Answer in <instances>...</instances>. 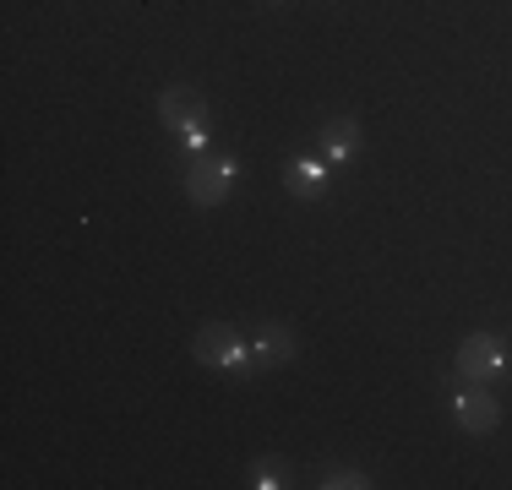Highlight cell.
Listing matches in <instances>:
<instances>
[{
	"label": "cell",
	"mask_w": 512,
	"mask_h": 490,
	"mask_svg": "<svg viewBox=\"0 0 512 490\" xmlns=\"http://www.w3.org/2000/svg\"><path fill=\"white\" fill-rule=\"evenodd\" d=\"M327 186H333V164H322V158H289L284 164V191L300 196V202L327 196Z\"/></svg>",
	"instance_id": "6"
},
{
	"label": "cell",
	"mask_w": 512,
	"mask_h": 490,
	"mask_svg": "<svg viewBox=\"0 0 512 490\" xmlns=\"http://www.w3.org/2000/svg\"><path fill=\"white\" fill-rule=\"evenodd\" d=\"M180 142H186V158H197V153H207L213 147V120H207V109H197V115L186 120V126L175 131Z\"/></svg>",
	"instance_id": "10"
},
{
	"label": "cell",
	"mask_w": 512,
	"mask_h": 490,
	"mask_svg": "<svg viewBox=\"0 0 512 490\" xmlns=\"http://www.w3.org/2000/svg\"><path fill=\"white\" fill-rule=\"evenodd\" d=\"M453 420H458V431H469V436H491L496 425H502V403L491 398V387L458 382L453 387Z\"/></svg>",
	"instance_id": "4"
},
{
	"label": "cell",
	"mask_w": 512,
	"mask_h": 490,
	"mask_svg": "<svg viewBox=\"0 0 512 490\" xmlns=\"http://www.w3.org/2000/svg\"><path fill=\"white\" fill-rule=\"evenodd\" d=\"M289 480H295V463H289V458H256L251 463V485L256 490H278Z\"/></svg>",
	"instance_id": "9"
},
{
	"label": "cell",
	"mask_w": 512,
	"mask_h": 490,
	"mask_svg": "<svg viewBox=\"0 0 512 490\" xmlns=\"http://www.w3.org/2000/svg\"><path fill=\"white\" fill-rule=\"evenodd\" d=\"M512 371V343L502 333H469L458 343V382L496 387Z\"/></svg>",
	"instance_id": "1"
},
{
	"label": "cell",
	"mask_w": 512,
	"mask_h": 490,
	"mask_svg": "<svg viewBox=\"0 0 512 490\" xmlns=\"http://www.w3.org/2000/svg\"><path fill=\"white\" fill-rule=\"evenodd\" d=\"M251 360H256V371L289 365V360H295V327H284V322H262V327L251 333Z\"/></svg>",
	"instance_id": "5"
},
{
	"label": "cell",
	"mask_w": 512,
	"mask_h": 490,
	"mask_svg": "<svg viewBox=\"0 0 512 490\" xmlns=\"http://www.w3.org/2000/svg\"><path fill=\"white\" fill-rule=\"evenodd\" d=\"M191 354H197L202 365H218V371H229V376H251V371H256L251 343L240 338L229 322H207V327H197V338H191Z\"/></svg>",
	"instance_id": "2"
},
{
	"label": "cell",
	"mask_w": 512,
	"mask_h": 490,
	"mask_svg": "<svg viewBox=\"0 0 512 490\" xmlns=\"http://www.w3.org/2000/svg\"><path fill=\"white\" fill-rule=\"evenodd\" d=\"M371 480H365L360 469H327L322 474V490H365Z\"/></svg>",
	"instance_id": "11"
},
{
	"label": "cell",
	"mask_w": 512,
	"mask_h": 490,
	"mask_svg": "<svg viewBox=\"0 0 512 490\" xmlns=\"http://www.w3.org/2000/svg\"><path fill=\"white\" fill-rule=\"evenodd\" d=\"M235 175H240V164L229 153H218V147H207V153H197L186 164V196L197 207H218L229 191H235Z\"/></svg>",
	"instance_id": "3"
},
{
	"label": "cell",
	"mask_w": 512,
	"mask_h": 490,
	"mask_svg": "<svg viewBox=\"0 0 512 490\" xmlns=\"http://www.w3.org/2000/svg\"><path fill=\"white\" fill-rule=\"evenodd\" d=\"M322 142H327V164H333V169H349V164H355V153H360V120H355V115L327 120V126H322Z\"/></svg>",
	"instance_id": "7"
},
{
	"label": "cell",
	"mask_w": 512,
	"mask_h": 490,
	"mask_svg": "<svg viewBox=\"0 0 512 490\" xmlns=\"http://www.w3.org/2000/svg\"><path fill=\"white\" fill-rule=\"evenodd\" d=\"M197 98H191L186 88H164V98H158V120H164V131H180L191 115H197Z\"/></svg>",
	"instance_id": "8"
}]
</instances>
